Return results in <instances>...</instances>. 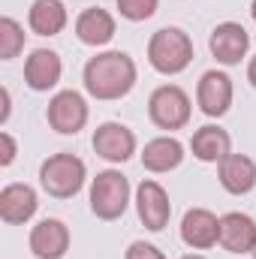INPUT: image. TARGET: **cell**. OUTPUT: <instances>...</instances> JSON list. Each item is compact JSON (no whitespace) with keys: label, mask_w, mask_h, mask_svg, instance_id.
I'll return each mask as SVG.
<instances>
[{"label":"cell","mask_w":256,"mask_h":259,"mask_svg":"<svg viewBox=\"0 0 256 259\" xmlns=\"http://www.w3.org/2000/svg\"><path fill=\"white\" fill-rule=\"evenodd\" d=\"M136 214L142 220V226L148 232H163L169 226V217H172V202H169V193L160 181L154 178H145L139 187H136Z\"/></svg>","instance_id":"9"},{"label":"cell","mask_w":256,"mask_h":259,"mask_svg":"<svg viewBox=\"0 0 256 259\" xmlns=\"http://www.w3.org/2000/svg\"><path fill=\"white\" fill-rule=\"evenodd\" d=\"M91 145H94L97 157H103V160L112 163V166H121V163L133 160V154L139 151L136 133H133L127 124H121V121H106V124H100V127L94 130Z\"/></svg>","instance_id":"8"},{"label":"cell","mask_w":256,"mask_h":259,"mask_svg":"<svg viewBox=\"0 0 256 259\" xmlns=\"http://www.w3.org/2000/svg\"><path fill=\"white\" fill-rule=\"evenodd\" d=\"M69 226L58 217H42L27 235V247L36 259H64L69 253Z\"/></svg>","instance_id":"11"},{"label":"cell","mask_w":256,"mask_h":259,"mask_svg":"<svg viewBox=\"0 0 256 259\" xmlns=\"http://www.w3.org/2000/svg\"><path fill=\"white\" fill-rule=\"evenodd\" d=\"M220 247L226 253H253L256 220L244 211H229L220 217Z\"/></svg>","instance_id":"18"},{"label":"cell","mask_w":256,"mask_h":259,"mask_svg":"<svg viewBox=\"0 0 256 259\" xmlns=\"http://www.w3.org/2000/svg\"><path fill=\"white\" fill-rule=\"evenodd\" d=\"M148 64L160 75H181L193 64V39L181 27H160L148 39Z\"/></svg>","instance_id":"3"},{"label":"cell","mask_w":256,"mask_h":259,"mask_svg":"<svg viewBox=\"0 0 256 259\" xmlns=\"http://www.w3.org/2000/svg\"><path fill=\"white\" fill-rule=\"evenodd\" d=\"M190 151L199 163H220L223 157L232 154V136L220 124H205L193 133Z\"/></svg>","instance_id":"20"},{"label":"cell","mask_w":256,"mask_h":259,"mask_svg":"<svg viewBox=\"0 0 256 259\" xmlns=\"http://www.w3.org/2000/svg\"><path fill=\"white\" fill-rule=\"evenodd\" d=\"M15 154H18L15 136L9 130H0V169H9L15 163Z\"/></svg>","instance_id":"24"},{"label":"cell","mask_w":256,"mask_h":259,"mask_svg":"<svg viewBox=\"0 0 256 259\" xmlns=\"http://www.w3.org/2000/svg\"><path fill=\"white\" fill-rule=\"evenodd\" d=\"M124 259H166V253L151 241H133L127 247V253H124Z\"/></svg>","instance_id":"23"},{"label":"cell","mask_w":256,"mask_h":259,"mask_svg":"<svg viewBox=\"0 0 256 259\" xmlns=\"http://www.w3.org/2000/svg\"><path fill=\"white\" fill-rule=\"evenodd\" d=\"M118 33V21L109 9L103 6H88L78 12L75 18V36L81 46H91V49H106Z\"/></svg>","instance_id":"15"},{"label":"cell","mask_w":256,"mask_h":259,"mask_svg":"<svg viewBox=\"0 0 256 259\" xmlns=\"http://www.w3.org/2000/svg\"><path fill=\"white\" fill-rule=\"evenodd\" d=\"M64 61L55 49H33L24 61V84L36 94H49L61 84Z\"/></svg>","instance_id":"12"},{"label":"cell","mask_w":256,"mask_h":259,"mask_svg":"<svg viewBox=\"0 0 256 259\" xmlns=\"http://www.w3.org/2000/svg\"><path fill=\"white\" fill-rule=\"evenodd\" d=\"M115 6H118V15L124 21L139 24V21H148V18L157 15L160 0H115Z\"/></svg>","instance_id":"22"},{"label":"cell","mask_w":256,"mask_h":259,"mask_svg":"<svg viewBox=\"0 0 256 259\" xmlns=\"http://www.w3.org/2000/svg\"><path fill=\"white\" fill-rule=\"evenodd\" d=\"M181 259H208V256H202V253H187V256H181Z\"/></svg>","instance_id":"27"},{"label":"cell","mask_w":256,"mask_h":259,"mask_svg":"<svg viewBox=\"0 0 256 259\" xmlns=\"http://www.w3.org/2000/svg\"><path fill=\"white\" fill-rule=\"evenodd\" d=\"M24 27L12 15L0 18V61H15L24 52Z\"/></svg>","instance_id":"21"},{"label":"cell","mask_w":256,"mask_h":259,"mask_svg":"<svg viewBox=\"0 0 256 259\" xmlns=\"http://www.w3.org/2000/svg\"><path fill=\"white\" fill-rule=\"evenodd\" d=\"M208 49L220 66H238L250 52V33L238 21H220L208 36Z\"/></svg>","instance_id":"10"},{"label":"cell","mask_w":256,"mask_h":259,"mask_svg":"<svg viewBox=\"0 0 256 259\" xmlns=\"http://www.w3.org/2000/svg\"><path fill=\"white\" fill-rule=\"evenodd\" d=\"M88 202H91V214L97 220H118L124 217L133 202V187H130L127 175L121 169H103L91 178V190H88Z\"/></svg>","instance_id":"2"},{"label":"cell","mask_w":256,"mask_h":259,"mask_svg":"<svg viewBox=\"0 0 256 259\" xmlns=\"http://www.w3.org/2000/svg\"><path fill=\"white\" fill-rule=\"evenodd\" d=\"M88 181V166L81 157L61 151V154H52L42 160L39 166V187L52 199H72V196L81 193Z\"/></svg>","instance_id":"4"},{"label":"cell","mask_w":256,"mask_h":259,"mask_svg":"<svg viewBox=\"0 0 256 259\" xmlns=\"http://www.w3.org/2000/svg\"><path fill=\"white\" fill-rule=\"evenodd\" d=\"M232 100H235V84L226 69H208L199 75L196 106L205 118H223L232 109Z\"/></svg>","instance_id":"7"},{"label":"cell","mask_w":256,"mask_h":259,"mask_svg":"<svg viewBox=\"0 0 256 259\" xmlns=\"http://www.w3.org/2000/svg\"><path fill=\"white\" fill-rule=\"evenodd\" d=\"M39 211V193L30 184L12 181L0 190V220L6 226H24Z\"/></svg>","instance_id":"13"},{"label":"cell","mask_w":256,"mask_h":259,"mask_svg":"<svg viewBox=\"0 0 256 259\" xmlns=\"http://www.w3.org/2000/svg\"><path fill=\"white\" fill-rule=\"evenodd\" d=\"M139 157H142V166L151 175H166V172H175L184 163L187 148H184L181 139H175L172 133H166V136H157V139L145 142V148H142Z\"/></svg>","instance_id":"16"},{"label":"cell","mask_w":256,"mask_h":259,"mask_svg":"<svg viewBox=\"0 0 256 259\" xmlns=\"http://www.w3.org/2000/svg\"><path fill=\"white\" fill-rule=\"evenodd\" d=\"M250 18H253V24H256V0L250 3Z\"/></svg>","instance_id":"28"},{"label":"cell","mask_w":256,"mask_h":259,"mask_svg":"<svg viewBox=\"0 0 256 259\" xmlns=\"http://www.w3.org/2000/svg\"><path fill=\"white\" fill-rule=\"evenodd\" d=\"M88 118H91V106L88 100L78 94V91H58L52 100H49V109H46V121L49 127L61 136H75L88 127Z\"/></svg>","instance_id":"6"},{"label":"cell","mask_w":256,"mask_h":259,"mask_svg":"<svg viewBox=\"0 0 256 259\" xmlns=\"http://www.w3.org/2000/svg\"><path fill=\"white\" fill-rule=\"evenodd\" d=\"M253 259H256V250H253Z\"/></svg>","instance_id":"29"},{"label":"cell","mask_w":256,"mask_h":259,"mask_svg":"<svg viewBox=\"0 0 256 259\" xmlns=\"http://www.w3.org/2000/svg\"><path fill=\"white\" fill-rule=\"evenodd\" d=\"M247 81H250V84L256 88V55L250 58V61H247Z\"/></svg>","instance_id":"26"},{"label":"cell","mask_w":256,"mask_h":259,"mask_svg":"<svg viewBox=\"0 0 256 259\" xmlns=\"http://www.w3.org/2000/svg\"><path fill=\"white\" fill-rule=\"evenodd\" d=\"M66 24H69V12L64 0H33L27 9V27L36 36H58L64 33Z\"/></svg>","instance_id":"19"},{"label":"cell","mask_w":256,"mask_h":259,"mask_svg":"<svg viewBox=\"0 0 256 259\" xmlns=\"http://www.w3.org/2000/svg\"><path fill=\"white\" fill-rule=\"evenodd\" d=\"M220 187L229 196H247L256 187V160L247 154H229L217 163Z\"/></svg>","instance_id":"17"},{"label":"cell","mask_w":256,"mask_h":259,"mask_svg":"<svg viewBox=\"0 0 256 259\" xmlns=\"http://www.w3.org/2000/svg\"><path fill=\"white\" fill-rule=\"evenodd\" d=\"M181 241L190 250H208L220 244V217L208 208H187L181 217Z\"/></svg>","instance_id":"14"},{"label":"cell","mask_w":256,"mask_h":259,"mask_svg":"<svg viewBox=\"0 0 256 259\" xmlns=\"http://www.w3.org/2000/svg\"><path fill=\"white\" fill-rule=\"evenodd\" d=\"M148 118H151V124L157 130H166V133L184 130L193 118L190 94L181 84H160V88H154L151 97H148Z\"/></svg>","instance_id":"5"},{"label":"cell","mask_w":256,"mask_h":259,"mask_svg":"<svg viewBox=\"0 0 256 259\" xmlns=\"http://www.w3.org/2000/svg\"><path fill=\"white\" fill-rule=\"evenodd\" d=\"M0 127H6L9 124V115H12V94H9V88H0Z\"/></svg>","instance_id":"25"},{"label":"cell","mask_w":256,"mask_h":259,"mask_svg":"<svg viewBox=\"0 0 256 259\" xmlns=\"http://www.w3.org/2000/svg\"><path fill=\"white\" fill-rule=\"evenodd\" d=\"M81 81H84L88 97H94L100 103H115V100H124L130 91L136 88L139 66H136V61L130 58L127 52L106 49V52H97L84 64Z\"/></svg>","instance_id":"1"}]
</instances>
